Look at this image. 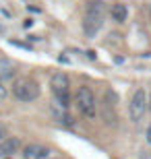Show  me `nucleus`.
<instances>
[{"label":"nucleus","mask_w":151,"mask_h":159,"mask_svg":"<svg viewBox=\"0 0 151 159\" xmlns=\"http://www.w3.org/2000/svg\"><path fill=\"white\" fill-rule=\"evenodd\" d=\"M50 149L40 145V143H29L23 147V159H48Z\"/></svg>","instance_id":"7"},{"label":"nucleus","mask_w":151,"mask_h":159,"mask_svg":"<svg viewBox=\"0 0 151 159\" xmlns=\"http://www.w3.org/2000/svg\"><path fill=\"white\" fill-rule=\"evenodd\" d=\"M12 95H15V99L23 101V103L35 101L40 97V83L29 77H21L12 83Z\"/></svg>","instance_id":"2"},{"label":"nucleus","mask_w":151,"mask_h":159,"mask_svg":"<svg viewBox=\"0 0 151 159\" xmlns=\"http://www.w3.org/2000/svg\"><path fill=\"white\" fill-rule=\"evenodd\" d=\"M106 95H108V99H104V103H101V116H104L106 124L116 126V112H114V106H116L118 97H116V93H114L112 89H108Z\"/></svg>","instance_id":"6"},{"label":"nucleus","mask_w":151,"mask_h":159,"mask_svg":"<svg viewBox=\"0 0 151 159\" xmlns=\"http://www.w3.org/2000/svg\"><path fill=\"white\" fill-rule=\"evenodd\" d=\"M4 136H6V128H4V126H2V124H0V141H2Z\"/></svg>","instance_id":"12"},{"label":"nucleus","mask_w":151,"mask_h":159,"mask_svg":"<svg viewBox=\"0 0 151 159\" xmlns=\"http://www.w3.org/2000/svg\"><path fill=\"white\" fill-rule=\"evenodd\" d=\"M21 151V141L17 136H4L0 141V157H12Z\"/></svg>","instance_id":"8"},{"label":"nucleus","mask_w":151,"mask_h":159,"mask_svg":"<svg viewBox=\"0 0 151 159\" xmlns=\"http://www.w3.org/2000/svg\"><path fill=\"white\" fill-rule=\"evenodd\" d=\"M106 21V2L104 0H89L85 6V17H83V33L93 39L104 27Z\"/></svg>","instance_id":"1"},{"label":"nucleus","mask_w":151,"mask_h":159,"mask_svg":"<svg viewBox=\"0 0 151 159\" xmlns=\"http://www.w3.org/2000/svg\"><path fill=\"white\" fill-rule=\"evenodd\" d=\"M50 89H52V95L56 103H60L62 107L68 110L70 107V79L66 72H56L50 81Z\"/></svg>","instance_id":"3"},{"label":"nucleus","mask_w":151,"mask_h":159,"mask_svg":"<svg viewBox=\"0 0 151 159\" xmlns=\"http://www.w3.org/2000/svg\"><path fill=\"white\" fill-rule=\"evenodd\" d=\"M145 112H147V93H145V89H137V91L133 93L130 103H128L130 122L139 124L141 120H143V116H145Z\"/></svg>","instance_id":"5"},{"label":"nucleus","mask_w":151,"mask_h":159,"mask_svg":"<svg viewBox=\"0 0 151 159\" xmlns=\"http://www.w3.org/2000/svg\"><path fill=\"white\" fill-rule=\"evenodd\" d=\"M149 15H151V8H149Z\"/></svg>","instance_id":"13"},{"label":"nucleus","mask_w":151,"mask_h":159,"mask_svg":"<svg viewBox=\"0 0 151 159\" xmlns=\"http://www.w3.org/2000/svg\"><path fill=\"white\" fill-rule=\"evenodd\" d=\"M110 15H112V21H114V23H124V21L128 19L126 4H122V2L114 4V6H112V11H110Z\"/></svg>","instance_id":"9"},{"label":"nucleus","mask_w":151,"mask_h":159,"mask_svg":"<svg viewBox=\"0 0 151 159\" xmlns=\"http://www.w3.org/2000/svg\"><path fill=\"white\" fill-rule=\"evenodd\" d=\"M145 136H147V143H149V145H151V124H149V126H147V132H145Z\"/></svg>","instance_id":"11"},{"label":"nucleus","mask_w":151,"mask_h":159,"mask_svg":"<svg viewBox=\"0 0 151 159\" xmlns=\"http://www.w3.org/2000/svg\"><path fill=\"white\" fill-rule=\"evenodd\" d=\"M8 97V87H6V81L0 77V101H4Z\"/></svg>","instance_id":"10"},{"label":"nucleus","mask_w":151,"mask_h":159,"mask_svg":"<svg viewBox=\"0 0 151 159\" xmlns=\"http://www.w3.org/2000/svg\"><path fill=\"white\" fill-rule=\"evenodd\" d=\"M75 101H77L79 112L85 118H95V107H97V103H95V93H93V89L89 85H81V87L77 89Z\"/></svg>","instance_id":"4"}]
</instances>
